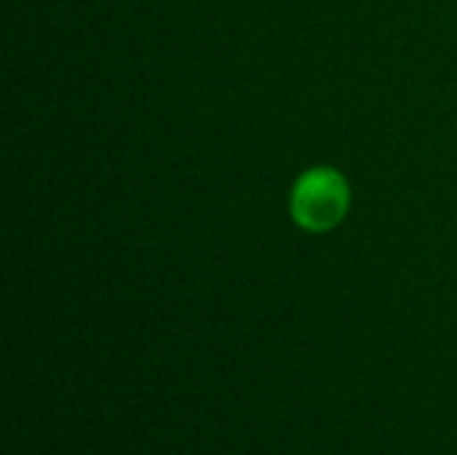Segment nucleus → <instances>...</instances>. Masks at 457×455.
<instances>
[{
  "instance_id": "obj_1",
  "label": "nucleus",
  "mask_w": 457,
  "mask_h": 455,
  "mask_svg": "<svg viewBox=\"0 0 457 455\" xmlns=\"http://www.w3.org/2000/svg\"><path fill=\"white\" fill-rule=\"evenodd\" d=\"M351 204L348 182L340 172L319 166L305 172L292 190V215L305 231H329L335 228Z\"/></svg>"
}]
</instances>
